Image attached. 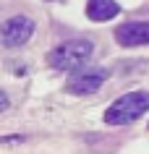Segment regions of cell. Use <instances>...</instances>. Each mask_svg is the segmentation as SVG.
Listing matches in <instances>:
<instances>
[{
	"label": "cell",
	"mask_w": 149,
	"mask_h": 154,
	"mask_svg": "<svg viewBox=\"0 0 149 154\" xmlns=\"http://www.w3.org/2000/svg\"><path fill=\"white\" fill-rule=\"evenodd\" d=\"M118 13H120V5H118L115 0H89L86 3V16L92 21H97V24L115 18Z\"/></svg>",
	"instance_id": "cell-6"
},
{
	"label": "cell",
	"mask_w": 149,
	"mask_h": 154,
	"mask_svg": "<svg viewBox=\"0 0 149 154\" xmlns=\"http://www.w3.org/2000/svg\"><path fill=\"white\" fill-rule=\"evenodd\" d=\"M34 37V21L29 16H11L0 21V45L3 47H21Z\"/></svg>",
	"instance_id": "cell-3"
},
{
	"label": "cell",
	"mask_w": 149,
	"mask_h": 154,
	"mask_svg": "<svg viewBox=\"0 0 149 154\" xmlns=\"http://www.w3.org/2000/svg\"><path fill=\"white\" fill-rule=\"evenodd\" d=\"M115 42L120 47L149 45V21H126L115 29Z\"/></svg>",
	"instance_id": "cell-5"
},
{
	"label": "cell",
	"mask_w": 149,
	"mask_h": 154,
	"mask_svg": "<svg viewBox=\"0 0 149 154\" xmlns=\"http://www.w3.org/2000/svg\"><path fill=\"white\" fill-rule=\"evenodd\" d=\"M105 79H107V73L102 71V68H92V71H79L73 73L71 79L66 81V91H71V94H79V97H84V94H94V91L105 84Z\"/></svg>",
	"instance_id": "cell-4"
},
{
	"label": "cell",
	"mask_w": 149,
	"mask_h": 154,
	"mask_svg": "<svg viewBox=\"0 0 149 154\" xmlns=\"http://www.w3.org/2000/svg\"><path fill=\"white\" fill-rule=\"evenodd\" d=\"M8 107H11V99H8V94H5V91L0 89V112H5Z\"/></svg>",
	"instance_id": "cell-7"
},
{
	"label": "cell",
	"mask_w": 149,
	"mask_h": 154,
	"mask_svg": "<svg viewBox=\"0 0 149 154\" xmlns=\"http://www.w3.org/2000/svg\"><path fill=\"white\" fill-rule=\"evenodd\" d=\"M92 52H94V45L89 39H68V42H63V45H58L52 50L47 55V60L55 71L79 73L84 65L89 63Z\"/></svg>",
	"instance_id": "cell-1"
},
{
	"label": "cell",
	"mask_w": 149,
	"mask_h": 154,
	"mask_svg": "<svg viewBox=\"0 0 149 154\" xmlns=\"http://www.w3.org/2000/svg\"><path fill=\"white\" fill-rule=\"evenodd\" d=\"M147 110H149V91H128L105 110V123L107 125H128V123L139 120Z\"/></svg>",
	"instance_id": "cell-2"
}]
</instances>
